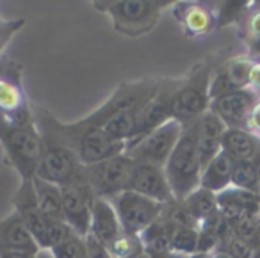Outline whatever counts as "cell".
Masks as SVG:
<instances>
[{"label":"cell","mask_w":260,"mask_h":258,"mask_svg":"<svg viewBox=\"0 0 260 258\" xmlns=\"http://www.w3.org/2000/svg\"><path fill=\"white\" fill-rule=\"evenodd\" d=\"M224 132H226V125L212 111H207L198 121H194L196 146H198L203 168L221 151V141Z\"/></svg>","instance_id":"2e32d148"},{"label":"cell","mask_w":260,"mask_h":258,"mask_svg":"<svg viewBox=\"0 0 260 258\" xmlns=\"http://www.w3.org/2000/svg\"><path fill=\"white\" fill-rule=\"evenodd\" d=\"M178 2H182V0H159V4H160V8H162V9L173 8V6L178 4Z\"/></svg>","instance_id":"74e56055"},{"label":"cell","mask_w":260,"mask_h":258,"mask_svg":"<svg viewBox=\"0 0 260 258\" xmlns=\"http://www.w3.org/2000/svg\"><path fill=\"white\" fill-rule=\"evenodd\" d=\"M182 203L187 208L189 214L192 215V219L200 224L203 219H207L209 215L217 212V194H214L212 190L203 189V187H198L189 196H185L182 200Z\"/></svg>","instance_id":"d4e9b609"},{"label":"cell","mask_w":260,"mask_h":258,"mask_svg":"<svg viewBox=\"0 0 260 258\" xmlns=\"http://www.w3.org/2000/svg\"><path fill=\"white\" fill-rule=\"evenodd\" d=\"M253 166H255L256 176H258V182H260V153L256 155V158H255V160H253Z\"/></svg>","instance_id":"f35d334b"},{"label":"cell","mask_w":260,"mask_h":258,"mask_svg":"<svg viewBox=\"0 0 260 258\" xmlns=\"http://www.w3.org/2000/svg\"><path fill=\"white\" fill-rule=\"evenodd\" d=\"M132 169H134V160L126 153H119L96 164L86 166L87 182L96 198L112 200L123 190H128Z\"/></svg>","instance_id":"ba28073f"},{"label":"cell","mask_w":260,"mask_h":258,"mask_svg":"<svg viewBox=\"0 0 260 258\" xmlns=\"http://www.w3.org/2000/svg\"><path fill=\"white\" fill-rule=\"evenodd\" d=\"M217 64L202 61L180 79V84L171 94L170 114L184 126L192 125L210 109V79Z\"/></svg>","instance_id":"6da1fadb"},{"label":"cell","mask_w":260,"mask_h":258,"mask_svg":"<svg viewBox=\"0 0 260 258\" xmlns=\"http://www.w3.org/2000/svg\"><path fill=\"white\" fill-rule=\"evenodd\" d=\"M200 246V230L198 226H178L171 237V253L182 256H194Z\"/></svg>","instance_id":"4316f807"},{"label":"cell","mask_w":260,"mask_h":258,"mask_svg":"<svg viewBox=\"0 0 260 258\" xmlns=\"http://www.w3.org/2000/svg\"><path fill=\"white\" fill-rule=\"evenodd\" d=\"M187 38H203L217 29L216 11L202 0H182L171 8Z\"/></svg>","instance_id":"5bb4252c"},{"label":"cell","mask_w":260,"mask_h":258,"mask_svg":"<svg viewBox=\"0 0 260 258\" xmlns=\"http://www.w3.org/2000/svg\"><path fill=\"white\" fill-rule=\"evenodd\" d=\"M25 25L23 18H13V20H2L0 18V57L4 52L6 45L15 38L16 33H20V29Z\"/></svg>","instance_id":"1f68e13d"},{"label":"cell","mask_w":260,"mask_h":258,"mask_svg":"<svg viewBox=\"0 0 260 258\" xmlns=\"http://www.w3.org/2000/svg\"><path fill=\"white\" fill-rule=\"evenodd\" d=\"M180 84V79H160L159 89L153 93V96L146 102L141 107L138 116V125H136V132L132 136V139L126 143L125 151L128 148L136 146L143 137H146L150 132H153L155 128H159L160 125H164L166 121L171 119L170 114V102L171 94L175 93V89Z\"/></svg>","instance_id":"8fae6325"},{"label":"cell","mask_w":260,"mask_h":258,"mask_svg":"<svg viewBox=\"0 0 260 258\" xmlns=\"http://www.w3.org/2000/svg\"><path fill=\"white\" fill-rule=\"evenodd\" d=\"M256 100L258 96L249 87H246V89H239L234 93L223 94L219 98H214L210 102L209 111H212L226 125V128H246L249 112L256 104Z\"/></svg>","instance_id":"9a60e30c"},{"label":"cell","mask_w":260,"mask_h":258,"mask_svg":"<svg viewBox=\"0 0 260 258\" xmlns=\"http://www.w3.org/2000/svg\"><path fill=\"white\" fill-rule=\"evenodd\" d=\"M217 249L226 253L230 258H251L255 246H253L251 242H248V240L237 237L234 232H232L230 235H226L223 240H221Z\"/></svg>","instance_id":"4dcf8cb0"},{"label":"cell","mask_w":260,"mask_h":258,"mask_svg":"<svg viewBox=\"0 0 260 258\" xmlns=\"http://www.w3.org/2000/svg\"><path fill=\"white\" fill-rule=\"evenodd\" d=\"M13 208L23 219L29 232L36 239L40 249H52L70 230L66 222L52 221L41 212L32 180H22L13 196Z\"/></svg>","instance_id":"5b68a950"},{"label":"cell","mask_w":260,"mask_h":258,"mask_svg":"<svg viewBox=\"0 0 260 258\" xmlns=\"http://www.w3.org/2000/svg\"><path fill=\"white\" fill-rule=\"evenodd\" d=\"M246 130H248L251 136H255L256 139L260 141V98L256 100V104L253 105L251 112H249L248 118V125H246Z\"/></svg>","instance_id":"836d02e7"},{"label":"cell","mask_w":260,"mask_h":258,"mask_svg":"<svg viewBox=\"0 0 260 258\" xmlns=\"http://www.w3.org/2000/svg\"><path fill=\"white\" fill-rule=\"evenodd\" d=\"M260 194H253L248 190L228 187L217 194V210L221 212L228 222H235L248 215H256L260 212Z\"/></svg>","instance_id":"d6986e66"},{"label":"cell","mask_w":260,"mask_h":258,"mask_svg":"<svg viewBox=\"0 0 260 258\" xmlns=\"http://www.w3.org/2000/svg\"><path fill=\"white\" fill-rule=\"evenodd\" d=\"M61 190L64 222L79 235L87 237L89 235L91 214H93V205L94 200H96V194L93 192L89 183L61 187Z\"/></svg>","instance_id":"7c38bea8"},{"label":"cell","mask_w":260,"mask_h":258,"mask_svg":"<svg viewBox=\"0 0 260 258\" xmlns=\"http://www.w3.org/2000/svg\"><path fill=\"white\" fill-rule=\"evenodd\" d=\"M232 169H234V160L221 150L202 169L200 187H203L207 190H212L214 194L223 192L224 189L232 187Z\"/></svg>","instance_id":"44dd1931"},{"label":"cell","mask_w":260,"mask_h":258,"mask_svg":"<svg viewBox=\"0 0 260 258\" xmlns=\"http://www.w3.org/2000/svg\"><path fill=\"white\" fill-rule=\"evenodd\" d=\"M34 258H55V256L50 249H40L36 254H34Z\"/></svg>","instance_id":"8d00e7d4"},{"label":"cell","mask_w":260,"mask_h":258,"mask_svg":"<svg viewBox=\"0 0 260 258\" xmlns=\"http://www.w3.org/2000/svg\"><path fill=\"white\" fill-rule=\"evenodd\" d=\"M96 11L107 13L114 30L123 36L138 38L148 34L159 23V0H89Z\"/></svg>","instance_id":"277c9868"},{"label":"cell","mask_w":260,"mask_h":258,"mask_svg":"<svg viewBox=\"0 0 260 258\" xmlns=\"http://www.w3.org/2000/svg\"><path fill=\"white\" fill-rule=\"evenodd\" d=\"M258 201H260V198H258Z\"/></svg>","instance_id":"60d3db41"},{"label":"cell","mask_w":260,"mask_h":258,"mask_svg":"<svg viewBox=\"0 0 260 258\" xmlns=\"http://www.w3.org/2000/svg\"><path fill=\"white\" fill-rule=\"evenodd\" d=\"M111 201L116 208L123 232L132 235H141L150 224H153L162 215L164 210L162 203L141 196L134 190H123Z\"/></svg>","instance_id":"9c48e42d"},{"label":"cell","mask_w":260,"mask_h":258,"mask_svg":"<svg viewBox=\"0 0 260 258\" xmlns=\"http://www.w3.org/2000/svg\"><path fill=\"white\" fill-rule=\"evenodd\" d=\"M34 190H36L38 203L40 208L48 219L52 221H61L64 222V214H62V190L59 185L47 180H41L38 176L32 178Z\"/></svg>","instance_id":"7402d4cb"},{"label":"cell","mask_w":260,"mask_h":258,"mask_svg":"<svg viewBox=\"0 0 260 258\" xmlns=\"http://www.w3.org/2000/svg\"><path fill=\"white\" fill-rule=\"evenodd\" d=\"M255 0H217L216 6V18L217 29L226 25H237L241 18L251 9Z\"/></svg>","instance_id":"484cf974"},{"label":"cell","mask_w":260,"mask_h":258,"mask_svg":"<svg viewBox=\"0 0 260 258\" xmlns=\"http://www.w3.org/2000/svg\"><path fill=\"white\" fill-rule=\"evenodd\" d=\"M0 144L22 180H32L40 168L45 144L36 123L16 125L0 116Z\"/></svg>","instance_id":"7a4b0ae2"},{"label":"cell","mask_w":260,"mask_h":258,"mask_svg":"<svg viewBox=\"0 0 260 258\" xmlns=\"http://www.w3.org/2000/svg\"><path fill=\"white\" fill-rule=\"evenodd\" d=\"M0 116L16 125L34 123V109L23 89V66L9 57H0Z\"/></svg>","instance_id":"8992f818"},{"label":"cell","mask_w":260,"mask_h":258,"mask_svg":"<svg viewBox=\"0 0 260 258\" xmlns=\"http://www.w3.org/2000/svg\"><path fill=\"white\" fill-rule=\"evenodd\" d=\"M173 232H175V226L164 215H160L139 237H141L143 244H145V251H150V253H155V254H164V253H170Z\"/></svg>","instance_id":"603a6c76"},{"label":"cell","mask_w":260,"mask_h":258,"mask_svg":"<svg viewBox=\"0 0 260 258\" xmlns=\"http://www.w3.org/2000/svg\"><path fill=\"white\" fill-rule=\"evenodd\" d=\"M251 258H260V242L255 246V249H253V256Z\"/></svg>","instance_id":"ab89813d"},{"label":"cell","mask_w":260,"mask_h":258,"mask_svg":"<svg viewBox=\"0 0 260 258\" xmlns=\"http://www.w3.org/2000/svg\"><path fill=\"white\" fill-rule=\"evenodd\" d=\"M50 251L55 258H86V237L70 228Z\"/></svg>","instance_id":"f1b7e54d"},{"label":"cell","mask_w":260,"mask_h":258,"mask_svg":"<svg viewBox=\"0 0 260 258\" xmlns=\"http://www.w3.org/2000/svg\"><path fill=\"white\" fill-rule=\"evenodd\" d=\"M128 190H134V192L150 198V200H155L162 205L175 201V196L171 192V187L166 178L164 168L152 164V162L134 160V169H132Z\"/></svg>","instance_id":"4fadbf2b"},{"label":"cell","mask_w":260,"mask_h":258,"mask_svg":"<svg viewBox=\"0 0 260 258\" xmlns=\"http://www.w3.org/2000/svg\"><path fill=\"white\" fill-rule=\"evenodd\" d=\"M86 258H114L107 246L98 242L94 237H86Z\"/></svg>","instance_id":"d6a6232c"},{"label":"cell","mask_w":260,"mask_h":258,"mask_svg":"<svg viewBox=\"0 0 260 258\" xmlns=\"http://www.w3.org/2000/svg\"><path fill=\"white\" fill-rule=\"evenodd\" d=\"M232 187L241 190H248L253 194H260V182L256 176L255 166L251 162H234L232 169Z\"/></svg>","instance_id":"83f0119b"},{"label":"cell","mask_w":260,"mask_h":258,"mask_svg":"<svg viewBox=\"0 0 260 258\" xmlns=\"http://www.w3.org/2000/svg\"><path fill=\"white\" fill-rule=\"evenodd\" d=\"M109 249L114 258H138L145 253V244L139 235L123 232Z\"/></svg>","instance_id":"f546056e"},{"label":"cell","mask_w":260,"mask_h":258,"mask_svg":"<svg viewBox=\"0 0 260 258\" xmlns=\"http://www.w3.org/2000/svg\"><path fill=\"white\" fill-rule=\"evenodd\" d=\"M0 258H34L30 253H16V251H2Z\"/></svg>","instance_id":"d590c367"},{"label":"cell","mask_w":260,"mask_h":258,"mask_svg":"<svg viewBox=\"0 0 260 258\" xmlns=\"http://www.w3.org/2000/svg\"><path fill=\"white\" fill-rule=\"evenodd\" d=\"M239 36L248 48V55L255 61L260 59V8H253L237 23Z\"/></svg>","instance_id":"cb8c5ba5"},{"label":"cell","mask_w":260,"mask_h":258,"mask_svg":"<svg viewBox=\"0 0 260 258\" xmlns=\"http://www.w3.org/2000/svg\"><path fill=\"white\" fill-rule=\"evenodd\" d=\"M121 233V222H119L112 201L107 200V198H96L93 205V214H91L89 235L94 237L104 246L111 247Z\"/></svg>","instance_id":"e0dca14e"},{"label":"cell","mask_w":260,"mask_h":258,"mask_svg":"<svg viewBox=\"0 0 260 258\" xmlns=\"http://www.w3.org/2000/svg\"><path fill=\"white\" fill-rule=\"evenodd\" d=\"M221 150L234 162H251L260 153V141L246 128H226Z\"/></svg>","instance_id":"ffe728a7"},{"label":"cell","mask_w":260,"mask_h":258,"mask_svg":"<svg viewBox=\"0 0 260 258\" xmlns=\"http://www.w3.org/2000/svg\"><path fill=\"white\" fill-rule=\"evenodd\" d=\"M202 160H200L198 146H196L194 123L184 126L180 139L175 150L171 151L170 158L164 164V173L170 182L171 192L175 200L182 201L185 196L200 187L202 178Z\"/></svg>","instance_id":"3957f363"},{"label":"cell","mask_w":260,"mask_h":258,"mask_svg":"<svg viewBox=\"0 0 260 258\" xmlns=\"http://www.w3.org/2000/svg\"><path fill=\"white\" fill-rule=\"evenodd\" d=\"M249 89L260 98V59L253 62L251 73H249Z\"/></svg>","instance_id":"e575fe53"},{"label":"cell","mask_w":260,"mask_h":258,"mask_svg":"<svg viewBox=\"0 0 260 258\" xmlns=\"http://www.w3.org/2000/svg\"><path fill=\"white\" fill-rule=\"evenodd\" d=\"M184 132V125L177 119H170L159 128L150 132L146 137H143L136 146L128 148L125 151L132 160L138 162H152V164L162 166L168 162L171 151L175 150L178 139Z\"/></svg>","instance_id":"30bf717a"},{"label":"cell","mask_w":260,"mask_h":258,"mask_svg":"<svg viewBox=\"0 0 260 258\" xmlns=\"http://www.w3.org/2000/svg\"><path fill=\"white\" fill-rule=\"evenodd\" d=\"M43 144L45 150L36 173L38 178L52 182L59 187L89 183L86 166L70 148L55 143H45V141Z\"/></svg>","instance_id":"52a82bcc"},{"label":"cell","mask_w":260,"mask_h":258,"mask_svg":"<svg viewBox=\"0 0 260 258\" xmlns=\"http://www.w3.org/2000/svg\"><path fill=\"white\" fill-rule=\"evenodd\" d=\"M2 251H16V253L36 254L40 251L36 239L18 212H13L0 221V253Z\"/></svg>","instance_id":"ac0fdd59"}]
</instances>
